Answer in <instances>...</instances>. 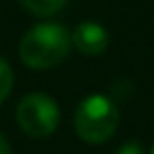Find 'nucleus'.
Returning <instances> with one entry per match:
<instances>
[{"label": "nucleus", "instance_id": "0eeeda50", "mask_svg": "<svg viewBox=\"0 0 154 154\" xmlns=\"http://www.w3.org/2000/svg\"><path fill=\"white\" fill-rule=\"evenodd\" d=\"M116 154H146V150H143V146L137 143V141H127V143H122V146L116 150Z\"/></svg>", "mask_w": 154, "mask_h": 154}, {"label": "nucleus", "instance_id": "6e6552de", "mask_svg": "<svg viewBox=\"0 0 154 154\" xmlns=\"http://www.w3.org/2000/svg\"><path fill=\"white\" fill-rule=\"evenodd\" d=\"M0 154H11V146L2 133H0Z\"/></svg>", "mask_w": 154, "mask_h": 154}, {"label": "nucleus", "instance_id": "1a4fd4ad", "mask_svg": "<svg viewBox=\"0 0 154 154\" xmlns=\"http://www.w3.org/2000/svg\"><path fill=\"white\" fill-rule=\"evenodd\" d=\"M150 154H154V146H152V152H150Z\"/></svg>", "mask_w": 154, "mask_h": 154}, {"label": "nucleus", "instance_id": "20e7f679", "mask_svg": "<svg viewBox=\"0 0 154 154\" xmlns=\"http://www.w3.org/2000/svg\"><path fill=\"white\" fill-rule=\"evenodd\" d=\"M72 45L82 55L97 57V55L106 53V49L110 45V34L103 26H99L95 21H82L72 32Z\"/></svg>", "mask_w": 154, "mask_h": 154}, {"label": "nucleus", "instance_id": "f257e3e1", "mask_svg": "<svg viewBox=\"0 0 154 154\" xmlns=\"http://www.w3.org/2000/svg\"><path fill=\"white\" fill-rule=\"evenodd\" d=\"M72 49V32L59 23H36L19 40V57L32 70L61 63Z\"/></svg>", "mask_w": 154, "mask_h": 154}, {"label": "nucleus", "instance_id": "f03ea898", "mask_svg": "<svg viewBox=\"0 0 154 154\" xmlns=\"http://www.w3.org/2000/svg\"><path fill=\"white\" fill-rule=\"evenodd\" d=\"M120 122V112L114 99L108 95H89L85 97L74 114L76 135L87 143H106L114 137Z\"/></svg>", "mask_w": 154, "mask_h": 154}, {"label": "nucleus", "instance_id": "423d86ee", "mask_svg": "<svg viewBox=\"0 0 154 154\" xmlns=\"http://www.w3.org/2000/svg\"><path fill=\"white\" fill-rule=\"evenodd\" d=\"M13 68L9 66L7 59L0 57V103H2L9 95H11V89H13Z\"/></svg>", "mask_w": 154, "mask_h": 154}, {"label": "nucleus", "instance_id": "7ed1b4c3", "mask_svg": "<svg viewBox=\"0 0 154 154\" xmlns=\"http://www.w3.org/2000/svg\"><path fill=\"white\" fill-rule=\"evenodd\" d=\"M15 116H17V125L21 127V131L34 139L53 135L55 129L59 127V118H61L57 101L45 93L26 95L17 103Z\"/></svg>", "mask_w": 154, "mask_h": 154}, {"label": "nucleus", "instance_id": "39448f33", "mask_svg": "<svg viewBox=\"0 0 154 154\" xmlns=\"http://www.w3.org/2000/svg\"><path fill=\"white\" fill-rule=\"evenodd\" d=\"M19 2L23 9H28L38 17H51L66 7L68 0H19Z\"/></svg>", "mask_w": 154, "mask_h": 154}]
</instances>
